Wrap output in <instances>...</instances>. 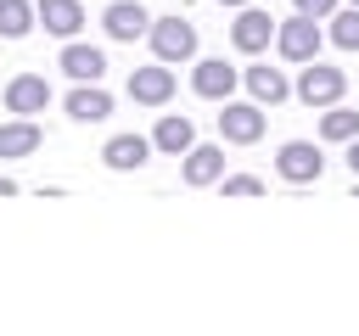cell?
Segmentation results:
<instances>
[{
    "label": "cell",
    "mask_w": 359,
    "mask_h": 336,
    "mask_svg": "<svg viewBox=\"0 0 359 336\" xmlns=\"http://www.w3.org/2000/svg\"><path fill=\"white\" fill-rule=\"evenodd\" d=\"M269 39H275V17H269V11H258V6H241V11H236V22H230V45H236L241 56H258Z\"/></svg>",
    "instance_id": "obj_5"
},
{
    "label": "cell",
    "mask_w": 359,
    "mask_h": 336,
    "mask_svg": "<svg viewBox=\"0 0 359 336\" xmlns=\"http://www.w3.org/2000/svg\"><path fill=\"white\" fill-rule=\"evenodd\" d=\"M219 134H224L230 146H252V140L264 134V112H258V101H224V112H219Z\"/></svg>",
    "instance_id": "obj_6"
},
{
    "label": "cell",
    "mask_w": 359,
    "mask_h": 336,
    "mask_svg": "<svg viewBox=\"0 0 359 336\" xmlns=\"http://www.w3.org/2000/svg\"><path fill=\"white\" fill-rule=\"evenodd\" d=\"M34 151H39V123L34 118L0 123V157H34Z\"/></svg>",
    "instance_id": "obj_17"
},
{
    "label": "cell",
    "mask_w": 359,
    "mask_h": 336,
    "mask_svg": "<svg viewBox=\"0 0 359 336\" xmlns=\"http://www.w3.org/2000/svg\"><path fill=\"white\" fill-rule=\"evenodd\" d=\"M219 6H236V11H241V6H252V0H219Z\"/></svg>",
    "instance_id": "obj_26"
},
{
    "label": "cell",
    "mask_w": 359,
    "mask_h": 336,
    "mask_svg": "<svg viewBox=\"0 0 359 336\" xmlns=\"http://www.w3.org/2000/svg\"><path fill=\"white\" fill-rule=\"evenodd\" d=\"M348 6H359V0H348Z\"/></svg>",
    "instance_id": "obj_27"
},
{
    "label": "cell",
    "mask_w": 359,
    "mask_h": 336,
    "mask_svg": "<svg viewBox=\"0 0 359 336\" xmlns=\"http://www.w3.org/2000/svg\"><path fill=\"white\" fill-rule=\"evenodd\" d=\"M146 39H151V56L157 62H191L196 56V28L185 17H151Z\"/></svg>",
    "instance_id": "obj_2"
},
{
    "label": "cell",
    "mask_w": 359,
    "mask_h": 336,
    "mask_svg": "<svg viewBox=\"0 0 359 336\" xmlns=\"http://www.w3.org/2000/svg\"><path fill=\"white\" fill-rule=\"evenodd\" d=\"M151 146H157L163 157H185V151L196 146V129H191V118H180V112H163V118H157V129H151Z\"/></svg>",
    "instance_id": "obj_12"
},
{
    "label": "cell",
    "mask_w": 359,
    "mask_h": 336,
    "mask_svg": "<svg viewBox=\"0 0 359 336\" xmlns=\"http://www.w3.org/2000/svg\"><path fill=\"white\" fill-rule=\"evenodd\" d=\"M34 22V0H0V39H22Z\"/></svg>",
    "instance_id": "obj_20"
},
{
    "label": "cell",
    "mask_w": 359,
    "mask_h": 336,
    "mask_svg": "<svg viewBox=\"0 0 359 336\" xmlns=\"http://www.w3.org/2000/svg\"><path fill=\"white\" fill-rule=\"evenodd\" d=\"M236 67H224V56H202L196 67H191V90L202 95V101H230V90H236Z\"/></svg>",
    "instance_id": "obj_7"
},
{
    "label": "cell",
    "mask_w": 359,
    "mask_h": 336,
    "mask_svg": "<svg viewBox=\"0 0 359 336\" xmlns=\"http://www.w3.org/2000/svg\"><path fill=\"white\" fill-rule=\"evenodd\" d=\"M297 11H303V17H314V22H325V17L337 11V0H297Z\"/></svg>",
    "instance_id": "obj_23"
},
{
    "label": "cell",
    "mask_w": 359,
    "mask_h": 336,
    "mask_svg": "<svg viewBox=\"0 0 359 336\" xmlns=\"http://www.w3.org/2000/svg\"><path fill=\"white\" fill-rule=\"evenodd\" d=\"M101 28H107L112 39H140V34L151 28V17H146L140 0H112V6L101 11Z\"/></svg>",
    "instance_id": "obj_11"
},
{
    "label": "cell",
    "mask_w": 359,
    "mask_h": 336,
    "mask_svg": "<svg viewBox=\"0 0 359 336\" xmlns=\"http://www.w3.org/2000/svg\"><path fill=\"white\" fill-rule=\"evenodd\" d=\"M73 84H101V73H107V56L95 50V45H79V39H67L62 45V62H56Z\"/></svg>",
    "instance_id": "obj_9"
},
{
    "label": "cell",
    "mask_w": 359,
    "mask_h": 336,
    "mask_svg": "<svg viewBox=\"0 0 359 336\" xmlns=\"http://www.w3.org/2000/svg\"><path fill=\"white\" fill-rule=\"evenodd\" d=\"M45 106H50V84H45L39 73H17V78L6 84V112L34 118V112H45Z\"/></svg>",
    "instance_id": "obj_8"
},
{
    "label": "cell",
    "mask_w": 359,
    "mask_h": 336,
    "mask_svg": "<svg viewBox=\"0 0 359 336\" xmlns=\"http://www.w3.org/2000/svg\"><path fill=\"white\" fill-rule=\"evenodd\" d=\"M353 134H359V112L353 106L337 101V106L320 112V140H353Z\"/></svg>",
    "instance_id": "obj_19"
},
{
    "label": "cell",
    "mask_w": 359,
    "mask_h": 336,
    "mask_svg": "<svg viewBox=\"0 0 359 336\" xmlns=\"http://www.w3.org/2000/svg\"><path fill=\"white\" fill-rule=\"evenodd\" d=\"M67 118H73V123H101V118H112V95H107L101 84H79V90L67 95Z\"/></svg>",
    "instance_id": "obj_15"
},
{
    "label": "cell",
    "mask_w": 359,
    "mask_h": 336,
    "mask_svg": "<svg viewBox=\"0 0 359 336\" xmlns=\"http://www.w3.org/2000/svg\"><path fill=\"white\" fill-rule=\"evenodd\" d=\"M224 196H264L258 174H224Z\"/></svg>",
    "instance_id": "obj_22"
},
{
    "label": "cell",
    "mask_w": 359,
    "mask_h": 336,
    "mask_svg": "<svg viewBox=\"0 0 359 336\" xmlns=\"http://www.w3.org/2000/svg\"><path fill=\"white\" fill-rule=\"evenodd\" d=\"M342 90H348V73H342V67H325L320 56L303 62V73H297V84H292V95H297L303 106H337Z\"/></svg>",
    "instance_id": "obj_1"
},
{
    "label": "cell",
    "mask_w": 359,
    "mask_h": 336,
    "mask_svg": "<svg viewBox=\"0 0 359 336\" xmlns=\"http://www.w3.org/2000/svg\"><path fill=\"white\" fill-rule=\"evenodd\" d=\"M275 174H280V179H292V185H309V179H320V174H325V157H320V146H314V140H286V146L275 151Z\"/></svg>",
    "instance_id": "obj_4"
},
{
    "label": "cell",
    "mask_w": 359,
    "mask_h": 336,
    "mask_svg": "<svg viewBox=\"0 0 359 336\" xmlns=\"http://www.w3.org/2000/svg\"><path fill=\"white\" fill-rule=\"evenodd\" d=\"M348 168H353V179H359V134H353V146H348Z\"/></svg>",
    "instance_id": "obj_24"
},
{
    "label": "cell",
    "mask_w": 359,
    "mask_h": 336,
    "mask_svg": "<svg viewBox=\"0 0 359 336\" xmlns=\"http://www.w3.org/2000/svg\"><path fill=\"white\" fill-rule=\"evenodd\" d=\"M174 95V73H168V62H157V67H135L129 73V101H140V106H163Z\"/></svg>",
    "instance_id": "obj_10"
},
{
    "label": "cell",
    "mask_w": 359,
    "mask_h": 336,
    "mask_svg": "<svg viewBox=\"0 0 359 336\" xmlns=\"http://www.w3.org/2000/svg\"><path fill=\"white\" fill-rule=\"evenodd\" d=\"M241 78H247L252 101H269V106H280V101L292 95V84H286V73H280V67H247Z\"/></svg>",
    "instance_id": "obj_18"
},
{
    "label": "cell",
    "mask_w": 359,
    "mask_h": 336,
    "mask_svg": "<svg viewBox=\"0 0 359 336\" xmlns=\"http://www.w3.org/2000/svg\"><path fill=\"white\" fill-rule=\"evenodd\" d=\"M146 157H151V140H146V134H112V140L101 146V162H107V168H118V174L140 168Z\"/></svg>",
    "instance_id": "obj_13"
},
{
    "label": "cell",
    "mask_w": 359,
    "mask_h": 336,
    "mask_svg": "<svg viewBox=\"0 0 359 336\" xmlns=\"http://www.w3.org/2000/svg\"><path fill=\"white\" fill-rule=\"evenodd\" d=\"M0 196H17V179H6V174H0Z\"/></svg>",
    "instance_id": "obj_25"
},
{
    "label": "cell",
    "mask_w": 359,
    "mask_h": 336,
    "mask_svg": "<svg viewBox=\"0 0 359 336\" xmlns=\"http://www.w3.org/2000/svg\"><path fill=\"white\" fill-rule=\"evenodd\" d=\"M325 22H331V39H337L342 50H359V6H348V11H331Z\"/></svg>",
    "instance_id": "obj_21"
},
{
    "label": "cell",
    "mask_w": 359,
    "mask_h": 336,
    "mask_svg": "<svg viewBox=\"0 0 359 336\" xmlns=\"http://www.w3.org/2000/svg\"><path fill=\"white\" fill-rule=\"evenodd\" d=\"M34 17H39L50 34H62V39H73V34L84 28V6H79V0H34Z\"/></svg>",
    "instance_id": "obj_14"
},
{
    "label": "cell",
    "mask_w": 359,
    "mask_h": 336,
    "mask_svg": "<svg viewBox=\"0 0 359 336\" xmlns=\"http://www.w3.org/2000/svg\"><path fill=\"white\" fill-rule=\"evenodd\" d=\"M320 39H325L320 22L303 17V11L286 17V22H275V50H280L286 62H314V56H320Z\"/></svg>",
    "instance_id": "obj_3"
},
{
    "label": "cell",
    "mask_w": 359,
    "mask_h": 336,
    "mask_svg": "<svg viewBox=\"0 0 359 336\" xmlns=\"http://www.w3.org/2000/svg\"><path fill=\"white\" fill-rule=\"evenodd\" d=\"M224 179V146H191L185 151V185H213Z\"/></svg>",
    "instance_id": "obj_16"
}]
</instances>
